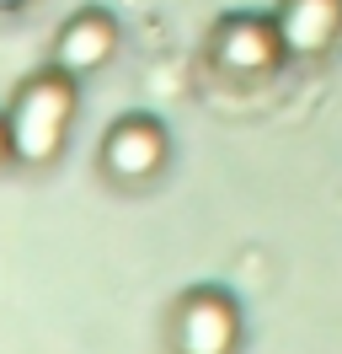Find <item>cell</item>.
Wrapping results in <instances>:
<instances>
[{
  "label": "cell",
  "mask_w": 342,
  "mask_h": 354,
  "mask_svg": "<svg viewBox=\"0 0 342 354\" xmlns=\"http://www.w3.org/2000/svg\"><path fill=\"white\" fill-rule=\"evenodd\" d=\"M97 167L112 188H150L155 177L171 167V134L166 124L155 118V113H123V118H112L102 134V145H97Z\"/></svg>",
  "instance_id": "cell-3"
},
{
  "label": "cell",
  "mask_w": 342,
  "mask_h": 354,
  "mask_svg": "<svg viewBox=\"0 0 342 354\" xmlns=\"http://www.w3.org/2000/svg\"><path fill=\"white\" fill-rule=\"evenodd\" d=\"M241 306L230 290L192 285L166 311V349L171 354H241Z\"/></svg>",
  "instance_id": "cell-2"
},
{
  "label": "cell",
  "mask_w": 342,
  "mask_h": 354,
  "mask_svg": "<svg viewBox=\"0 0 342 354\" xmlns=\"http://www.w3.org/2000/svg\"><path fill=\"white\" fill-rule=\"evenodd\" d=\"M75 108H81V75L64 65L32 70L11 102H6V129H11V161L21 167H54L70 145L75 129Z\"/></svg>",
  "instance_id": "cell-1"
},
{
  "label": "cell",
  "mask_w": 342,
  "mask_h": 354,
  "mask_svg": "<svg viewBox=\"0 0 342 354\" xmlns=\"http://www.w3.org/2000/svg\"><path fill=\"white\" fill-rule=\"evenodd\" d=\"M11 161V129H6V113H0V167Z\"/></svg>",
  "instance_id": "cell-7"
},
{
  "label": "cell",
  "mask_w": 342,
  "mask_h": 354,
  "mask_svg": "<svg viewBox=\"0 0 342 354\" xmlns=\"http://www.w3.org/2000/svg\"><path fill=\"white\" fill-rule=\"evenodd\" d=\"M273 17L289 59H326L342 44V0H278Z\"/></svg>",
  "instance_id": "cell-6"
},
{
  "label": "cell",
  "mask_w": 342,
  "mask_h": 354,
  "mask_svg": "<svg viewBox=\"0 0 342 354\" xmlns=\"http://www.w3.org/2000/svg\"><path fill=\"white\" fill-rule=\"evenodd\" d=\"M118 44H123L118 17L102 11V6H81L54 32V65H64L70 75H97V70H107L118 59Z\"/></svg>",
  "instance_id": "cell-5"
},
{
  "label": "cell",
  "mask_w": 342,
  "mask_h": 354,
  "mask_svg": "<svg viewBox=\"0 0 342 354\" xmlns=\"http://www.w3.org/2000/svg\"><path fill=\"white\" fill-rule=\"evenodd\" d=\"M283 59H289V48H283L278 17L235 11V17H219L209 32V65L219 75H230V81H262Z\"/></svg>",
  "instance_id": "cell-4"
}]
</instances>
